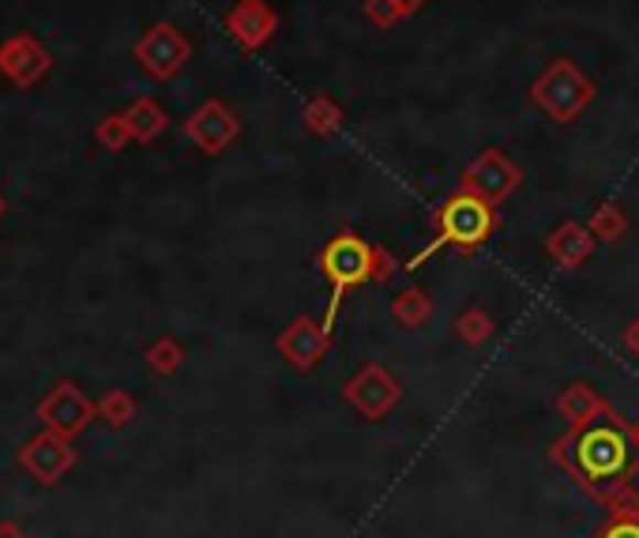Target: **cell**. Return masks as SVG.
Masks as SVG:
<instances>
[{"mask_svg":"<svg viewBox=\"0 0 639 538\" xmlns=\"http://www.w3.org/2000/svg\"><path fill=\"white\" fill-rule=\"evenodd\" d=\"M492 226H497V212H492L489 200L459 189L455 196L444 200L441 215H436V237L410 260V268H418V263H425L429 257H436V252L447 249V245H455V249H463V252H474L478 245L489 241Z\"/></svg>","mask_w":639,"mask_h":538,"instance_id":"1","label":"cell"},{"mask_svg":"<svg viewBox=\"0 0 639 538\" xmlns=\"http://www.w3.org/2000/svg\"><path fill=\"white\" fill-rule=\"evenodd\" d=\"M531 103L542 109L550 121L572 125L583 109L595 103V79L575 65V61L556 57L553 65L531 84Z\"/></svg>","mask_w":639,"mask_h":538,"instance_id":"2","label":"cell"},{"mask_svg":"<svg viewBox=\"0 0 639 538\" xmlns=\"http://www.w3.org/2000/svg\"><path fill=\"white\" fill-rule=\"evenodd\" d=\"M372 249H377V245H369L354 230H343L324 245V252H320V271H324L327 282L335 287L332 305H327V316H324L327 332H332L346 290H354V287H361L365 279H372Z\"/></svg>","mask_w":639,"mask_h":538,"instance_id":"3","label":"cell"},{"mask_svg":"<svg viewBox=\"0 0 639 538\" xmlns=\"http://www.w3.org/2000/svg\"><path fill=\"white\" fill-rule=\"evenodd\" d=\"M132 57L151 79H173L192 61V42L173 23H154L132 45Z\"/></svg>","mask_w":639,"mask_h":538,"instance_id":"4","label":"cell"},{"mask_svg":"<svg viewBox=\"0 0 639 538\" xmlns=\"http://www.w3.org/2000/svg\"><path fill=\"white\" fill-rule=\"evenodd\" d=\"M575 467L591 482L617 478L628 467V441L620 426H595L575 441Z\"/></svg>","mask_w":639,"mask_h":538,"instance_id":"5","label":"cell"},{"mask_svg":"<svg viewBox=\"0 0 639 538\" xmlns=\"http://www.w3.org/2000/svg\"><path fill=\"white\" fill-rule=\"evenodd\" d=\"M98 415V404H90L87 391L79 385H72V380H61V385H53L50 396L39 404V422L45 430L61 433V437H79L90 426V418Z\"/></svg>","mask_w":639,"mask_h":538,"instance_id":"6","label":"cell"},{"mask_svg":"<svg viewBox=\"0 0 639 538\" xmlns=\"http://www.w3.org/2000/svg\"><path fill=\"white\" fill-rule=\"evenodd\" d=\"M519 185H523V170L497 148H486L467 170H463V189L481 200H489V204L508 200Z\"/></svg>","mask_w":639,"mask_h":538,"instance_id":"7","label":"cell"},{"mask_svg":"<svg viewBox=\"0 0 639 538\" xmlns=\"http://www.w3.org/2000/svg\"><path fill=\"white\" fill-rule=\"evenodd\" d=\"M72 463H76L72 441L53 430H42L20 449V467L31 474L34 482H42V486H57Z\"/></svg>","mask_w":639,"mask_h":538,"instance_id":"8","label":"cell"},{"mask_svg":"<svg viewBox=\"0 0 639 538\" xmlns=\"http://www.w3.org/2000/svg\"><path fill=\"white\" fill-rule=\"evenodd\" d=\"M53 57L34 34H12L0 42V76H8L15 87H34L42 76H50Z\"/></svg>","mask_w":639,"mask_h":538,"instance_id":"9","label":"cell"},{"mask_svg":"<svg viewBox=\"0 0 639 538\" xmlns=\"http://www.w3.org/2000/svg\"><path fill=\"white\" fill-rule=\"evenodd\" d=\"M237 132H241V121H237L234 109L226 103H218V98L204 103L185 121V136L204 154H223L237 140Z\"/></svg>","mask_w":639,"mask_h":538,"instance_id":"10","label":"cell"},{"mask_svg":"<svg viewBox=\"0 0 639 538\" xmlns=\"http://www.w3.org/2000/svg\"><path fill=\"white\" fill-rule=\"evenodd\" d=\"M226 31H230V39L241 45V50L252 53L275 39L279 12L268 4V0H237L230 12H226Z\"/></svg>","mask_w":639,"mask_h":538,"instance_id":"11","label":"cell"},{"mask_svg":"<svg viewBox=\"0 0 639 538\" xmlns=\"http://www.w3.org/2000/svg\"><path fill=\"white\" fill-rule=\"evenodd\" d=\"M343 391H346V399L358 407V415H365V418H383L391 407L399 404V396H403L399 380L388 377V369H380V366H365Z\"/></svg>","mask_w":639,"mask_h":538,"instance_id":"12","label":"cell"},{"mask_svg":"<svg viewBox=\"0 0 639 538\" xmlns=\"http://www.w3.org/2000/svg\"><path fill=\"white\" fill-rule=\"evenodd\" d=\"M327 340H332V332H327L324 324H316L313 316H297V321L279 335V351L286 354V362L294 369L308 373V369H316L320 358H324Z\"/></svg>","mask_w":639,"mask_h":538,"instance_id":"13","label":"cell"},{"mask_svg":"<svg viewBox=\"0 0 639 538\" xmlns=\"http://www.w3.org/2000/svg\"><path fill=\"white\" fill-rule=\"evenodd\" d=\"M595 241L598 237L591 234V226H583V223H561L556 230L545 237V252L561 263V268H580L583 260L595 252Z\"/></svg>","mask_w":639,"mask_h":538,"instance_id":"14","label":"cell"},{"mask_svg":"<svg viewBox=\"0 0 639 538\" xmlns=\"http://www.w3.org/2000/svg\"><path fill=\"white\" fill-rule=\"evenodd\" d=\"M124 121H128L132 140L151 143V140H159V136L166 132L170 117H166V109L154 103V98H136V103L124 109Z\"/></svg>","mask_w":639,"mask_h":538,"instance_id":"15","label":"cell"},{"mask_svg":"<svg viewBox=\"0 0 639 538\" xmlns=\"http://www.w3.org/2000/svg\"><path fill=\"white\" fill-rule=\"evenodd\" d=\"M556 407H561V415L568 418L572 426L591 422L595 415H609V404L591 385H568L561 391V399H556Z\"/></svg>","mask_w":639,"mask_h":538,"instance_id":"16","label":"cell"},{"mask_svg":"<svg viewBox=\"0 0 639 538\" xmlns=\"http://www.w3.org/2000/svg\"><path fill=\"white\" fill-rule=\"evenodd\" d=\"M301 121L313 136H335L343 129V106L332 103L327 95H313L301 109Z\"/></svg>","mask_w":639,"mask_h":538,"instance_id":"17","label":"cell"},{"mask_svg":"<svg viewBox=\"0 0 639 538\" xmlns=\"http://www.w3.org/2000/svg\"><path fill=\"white\" fill-rule=\"evenodd\" d=\"M429 313H433V302H429V294L418 287H407L403 294L391 302V316H396L403 327H422L429 321Z\"/></svg>","mask_w":639,"mask_h":538,"instance_id":"18","label":"cell"},{"mask_svg":"<svg viewBox=\"0 0 639 538\" xmlns=\"http://www.w3.org/2000/svg\"><path fill=\"white\" fill-rule=\"evenodd\" d=\"M98 418H102L106 426H113V430H124V426L136 418V399L128 396L124 388L106 391V396L98 399Z\"/></svg>","mask_w":639,"mask_h":538,"instance_id":"19","label":"cell"},{"mask_svg":"<svg viewBox=\"0 0 639 538\" xmlns=\"http://www.w3.org/2000/svg\"><path fill=\"white\" fill-rule=\"evenodd\" d=\"M148 366L159 373V377H170V373H177L181 369V362H185V351H181V343L177 340H154L151 346H148Z\"/></svg>","mask_w":639,"mask_h":538,"instance_id":"20","label":"cell"},{"mask_svg":"<svg viewBox=\"0 0 639 538\" xmlns=\"http://www.w3.org/2000/svg\"><path fill=\"white\" fill-rule=\"evenodd\" d=\"M587 226L598 241H617V237L628 230V215L620 212L617 204H602V207H595V215H591Z\"/></svg>","mask_w":639,"mask_h":538,"instance_id":"21","label":"cell"},{"mask_svg":"<svg viewBox=\"0 0 639 538\" xmlns=\"http://www.w3.org/2000/svg\"><path fill=\"white\" fill-rule=\"evenodd\" d=\"M95 140L102 143L106 151H124V143L132 140L124 114H109V117H102V121L95 125Z\"/></svg>","mask_w":639,"mask_h":538,"instance_id":"22","label":"cell"},{"mask_svg":"<svg viewBox=\"0 0 639 538\" xmlns=\"http://www.w3.org/2000/svg\"><path fill=\"white\" fill-rule=\"evenodd\" d=\"M455 332H459V340L463 343H470V346H478V343H486L489 335H492V321L481 309H467V313L459 316V324H455Z\"/></svg>","mask_w":639,"mask_h":538,"instance_id":"23","label":"cell"},{"mask_svg":"<svg viewBox=\"0 0 639 538\" xmlns=\"http://www.w3.org/2000/svg\"><path fill=\"white\" fill-rule=\"evenodd\" d=\"M365 20H369L372 26H391V23H399L396 0H365Z\"/></svg>","mask_w":639,"mask_h":538,"instance_id":"24","label":"cell"},{"mask_svg":"<svg viewBox=\"0 0 639 538\" xmlns=\"http://www.w3.org/2000/svg\"><path fill=\"white\" fill-rule=\"evenodd\" d=\"M399 271V260L391 257L388 249H372V279L383 282V279H391Z\"/></svg>","mask_w":639,"mask_h":538,"instance_id":"25","label":"cell"},{"mask_svg":"<svg viewBox=\"0 0 639 538\" xmlns=\"http://www.w3.org/2000/svg\"><path fill=\"white\" fill-rule=\"evenodd\" d=\"M425 4L429 0H396V12H399V20H414Z\"/></svg>","mask_w":639,"mask_h":538,"instance_id":"26","label":"cell"},{"mask_svg":"<svg viewBox=\"0 0 639 538\" xmlns=\"http://www.w3.org/2000/svg\"><path fill=\"white\" fill-rule=\"evenodd\" d=\"M606 538H639V524H632V519H620V524L609 527Z\"/></svg>","mask_w":639,"mask_h":538,"instance_id":"27","label":"cell"},{"mask_svg":"<svg viewBox=\"0 0 639 538\" xmlns=\"http://www.w3.org/2000/svg\"><path fill=\"white\" fill-rule=\"evenodd\" d=\"M625 346L632 354H639V321H632V324L625 327Z\"/></svg>","mask_w":639,"mask_h":538,"instance_id":"28","label":"cell"},{"mask_svg":"<svg viewBox=\"0 0 639 538\" xmlns=\"http://www.w3.org/2000/svg\"><path fill=\"white\" fill-rule=\"evenodd\" d=\"M0 538H26L15 524H0Z\"/></svg>","mask_w":639,"mask_h":538,"instance_id":"29","label":"cell"},{"mask_svg":"<svg viewBox=\"0 0 639 538\" xmlns=\"http://www.w3.org/2000/svg\"><path fill=\"white\" fill-rule=\"evenodd\" d=\"M632 437H636V444H639V422L632 426Z\"/></svg>","mask_w":639,"mask_h":538,"instance_id":"30","label":"cell"},{"mask_svg":"<svg viewBox=\"0 0 639 538\" xmlns=\"http://www.w3.org/2000/svg\"><path fill=\"white\" fill-rule=\"evenodd\" d=\"M8 212V204H4V196H0V215H4Z\"/></svg>","mask_w":639,"mask_h":538,"instance_id":"31","label":"cell"}]
</instances>
